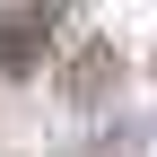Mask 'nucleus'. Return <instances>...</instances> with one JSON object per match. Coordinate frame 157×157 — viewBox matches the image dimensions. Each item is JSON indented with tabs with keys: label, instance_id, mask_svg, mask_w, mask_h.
<instances>
[{
	"label": "nucleus",
	"instance_id": "nucleus-1",
	"mask_svg": "<svg viewBox=\"0 0 157 157\" xmlns=\"http://www.w3.org/2000/svg\"><path fill=\"white\" fill-rule=\"evenodd\" d=\"M44 35H52V9H9L0 17V70H35Z\"/></svg>",
	"mask_w": 157,
	"mask_h": 157
},
{
	"label": "nucleus",
	"instance_id": "nucleus-2",
	"mask_svg": "<svg viewBox=\"0 0 157 157\" xmlns=\"http://www.w3.org/2000/svg\"><path fill=\"white\" fill-rule=\"evenodd\" d=\"M105 70H122V61H113V52H78V78H70V87L96 96V87H105Z\"/></svg>",
	"mask_w": 157,
	"mask_h": 157
}]
</instances>
